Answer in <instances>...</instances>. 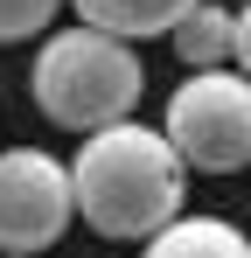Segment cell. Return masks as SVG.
Segmentation results:
<instances>
[{"instance_id": "2", "label": "cell", "mask_w": 251, "mask_h": 258, "mask_svg": "<svg viewBox=\"0 0 251 258\" xmlns=\"http://www.w3.org/2000/svg\"><path fill=\"white\" fill-rule=\"evenodd\" d=\"M35 91L42 119L63 133H98V126H119L133 119V105H140V56L126 35H105V28H56L35 56Z\"/></svg>"}, {"instance_id": "6", "label": "cell", "mask_w": 251, "mask_h": 258, "mask_svg": "<svg viewBox=\"0 0 251 258\" xmlns=\"http://www.w3.org/2000/svg\"><path fill=\"white\" fill-rule=\"evenodd\" d=\"M167 42H174V56H181L189 70H223V63L237 56V14L216 7V0H196V7L167 28Z\"/></svg>"}, {"instance_id": "8", "label": "cell", "mask_w": 251, "mask_h": 258, "mask_svg": "<svg viewBox=\"0 0 251 258\" xmlns=\"http://www.w3.org/2000/svg\"><path fill=\"white\" fill-rule=\"evenodd\" d=\"M56 7H63V0H0V42H28V35H42V28L56 21Z\"/></svg>"}, {"instance_id": "5", "label": "cell", "mask_w": 251, "mask_h": 258, "mask_svg": "<svg viewBox=\"0 0 251 258\" xmlns=\"http://www.w3.org/2000/svg\"><path fill=\"white\" fill-rule=\"evenodd\" d=\"M140 258H251V237L230 216H174L140 244Z\"/></svg>"}, {"instance_id": "3", "label": "cell", "mask_w": 251, "mask_h": 258, "mask_svg": "<svg viewBox=\"0 0 251 258\" xmlns=\"http://www.w3.org/2000/svg\"><path fill=\"white\" fill-rule=\"evenodd\" d=\"M161 133L174 140V154L203 174H237L251 168V77L244 70H189L174 98H167Z\"/></svg>"}, {"instance_id": "4", "label": "cell", "mask_w": 251, "mask_h": 258, "mask_svg": "<svg viewBox=\"0 0 251 258\" xmlns=\"http://www.w3.org/2000/svg\"><path fill=\"white\" fill-rule=\"evenodd\" d=\"M77 216L70 161L42 147H0V251H49Z\"/></svg>"}, {"instance_id": "7", "label": "cell", "mask_w": 251, "mask_h": 258, "mask_svg": "<svg viewBox=\"0 0 251 258\" xmlns=\"http://www.w3.org/2000/svg\"><path fill=\"white\" fill-rule=\"evenodd\" d=\"M77 21L105 28V35H126V42H147V35H167L196 0H70Z\"/></svg>"}, {"instance_id": "10", "label": "cell", "mask_w": 251, "mask_h": 258, "mask_svg": "<svg viewBox=\"0 0 251 258\" xmlns=\"http://www.w3.org/2000/svg\"><path fill=\"white\" fill-rule=\"evenodd\" d=\"M0 258H35V251H0Z\"/></svg>"}, {"instance_id": "1", "label": "cell", "mask_w": 251, "mask_h": 258, "mask_svg": "<svg viewBox=\"0 0 251 258\" xmlns=\"http://www.w3.org/2000/svg\"><path fill=\"white\" fill-rule=\"evenodd\" d=\"M70 188H77V216L98 237L147 244L189 203V161L174 154L167 133L119 119V126L84 133L77 161H70Z\"/></svg>"}, {"instance_id": "9", "label": "cell", "mask_w": 251, "mask_h": 258, "mask_svg": "<svg viewBox=\"0 0 251 258\" xmlns=\"http://www.w3.org/2000/svg\"><path fill=\"white\" fill-rule=\"evenodd\" d=\"M230 63H237V70L251 77V0L237 7V56H230Z\"/></svg>"}]
</instances>
